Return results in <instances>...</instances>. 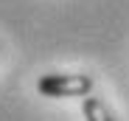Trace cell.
Wrapping results in <instances>:
<instances>
[{"label": "cell", "mask_w": 129, "mask_h": 121, "mask_svg": "<svg viewBox=\"0 0 129 121\" xmlns=\"http://www.w3.org/2000/svg\"><path fill=\"white\" fill-rule=\"evenodd\" d=\"M37 90L48 99H76L90 96L93 79L87 73H48L37 82Z\"/></svg>", "instance_id": "obj_1"}, {"label": "cell", "mask_w": 129, "mask_h": 121, "mask_svg": "<svg viewBox=\"0 0 129 121\" xmlns=\"http://www.w3.org/2000/svg\"><path fill=\"white\" fill-rule=\"evenodd\" d=\"M81 110H84V118L87 121H115L112 113H110V107H107L101 99H95V96H84Z\"/></svg>", "instance_id": "obj_2"}]
</instances>
